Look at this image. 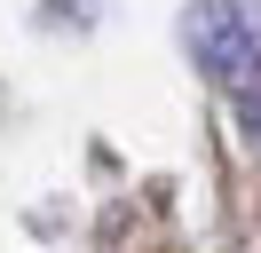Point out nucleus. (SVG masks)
<instances>
[{
	"instance_id": "f257e3e1",
	"label": "nucleus",
	"mask_w": 261,
	"mask_h": 253,
	"mask_svg": "<svg viewBox=\"0 0 261 253\" xmlns=\"http://www.w3.org/2000/svg\"><path fill=\"white\" fill-rule=\"evenodd\" d=\"M182 40H190V56H198L206 79L253 95V79H261V16L245 0H198L190 24H182Z\"/></svg>"
},
{
	"instance_id": "f03ea898",
	"label": "nucleus",
	"mask_w": 261,
	"mask_h": 253,
	"mask_svg": "<svg viewBox=\"0 0 261 253\" xmlns=\"http://www.w3.org/2000/svg\"><path fill=\"white\" fill-rule=\"evenodd\" d=\"M238 119H245V135L261 142V87H253V95H245V103H238Z\"/></svg>"
}]
</instances>
